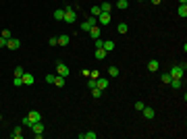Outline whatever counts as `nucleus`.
Wrapping results in <instances>:
<instances>
[{
  "mask_svg": "<svg viewBox=\"0 0 187 139\" xmlns=\"http://www.w3.org/2000/svg\"><path fill=\"white\" fill-rule=\"evenodd\" d=\"M183 73H185V64H177V66H173L171 68V77L173 79H183Z\"/></svg>",
  "mask_w": 187,
  "mask_h": 139,
  "instance_id": "f257e3e1",
  "label": "nucleus"
},
{
  "mask_svg": "<svg viewBox=\"0 0 187 139\" xmlns=\"http://www.w3.org/2000/svg\"><path fill=\"white\" fill-rule=\"evenodd\" d=\"M31 131H33V137H35V139H42V137H44V123H42V121L33 123V125H31Z\"/></svg>",
  "mask_w": 187,
  "mask_h": 139,
  "instance_id": "f03ea898",
  "label": "nucleus"
},
{
  "mask_svg": "<svg viewBox=\"0 0 187 139\" xmlns=\"http://www.w3.org/2000/svg\"><path fill=\"white\" fill-rule=\"evenodd\" d=\"M93 25H98V19H96V17H87V19L81 23V31L85 33V31H89Z\"/></svg>",
  "mask_w": 187,
  "mask_h": 139,
  "instance_id": "7ed1b4c3",
  "label": "nucleus"
},
{
  "mask_svg": "<svg viewBox=\"0 0 187 139\" xmlns=\"http://www.w3.org/2000/svg\"><path fill=\"white\" fill-rule=\"evenodd\" d=\"M62 21H67V23H75L77 21V15H75V8L73 6H67L64 8V19Z\"/></svg>",
  "mask_w": 187,
  "mask_h": 139,
  "instance_id": "20e7f679",
  "label": "nucleus"
},
{
  "mask_svg": "<svg viewBox=\"0 0 187 139\" xmlns=\"http://www.w3.org/2000/svg\"><path fill=\"white\" fill-rule=\"evenodd\" d=\"M56 75L60 77H69V66L64 62H56Z\"/></svg>",
  "mask_w": 187,
  "mask_h": 139,
  "instance_id": "39448f33",
  "label": "nucleus"
},
{
  "mask_svg": "<svg viewBox=\"0 0 187 139\" xmlns=\"http://www.w3.org/2000/svg\"><path fill=\"white\" fill-rule=\"evenodd\" d=\"M96 19H98L100 25H108V23H110V13H100Z\"/></svg>",
  "mask_w": 187,
  "mask_h": 139,
  "instance_id": "423d86ee",
  "label": "nucleus"
},
{
  "mask_svg": "<svg viewBox=\"0 0 187 139\" xmlns=\"http://www.w3.org/2000/svg\"><path fill=\"white\" fill-rule=\"evenodd\" d=\"M19 46H21V42H19L17 37H8V40H6V48H11V50H17Z\"/></svg>",
  "mask_w": 187,
  "mask_h": 139,
  "instance_id": "0eeeda50",
  "label": "nucleus"
},
{
  "mask_svg": "<svg viewBox=\"0 0 187 139\" xmlns=\"http://www.w3.org/2000/svg\"><path fill=\"white\" fill-rule=\"evenodd\" d=\"M144 119H148V121H152L154 116H156V112H154V108H150V106H144Z\"/></svg>",
  "mask_w": 187,
  "mask_h": 139,
  "instance_id": "6e6552de",
  "label": "nucleus"
},
{
  "mask_svg": "<svg viewBox=\"0 0 187 139\" xmlns=\"http://www.w3.org/2000/svg\"><path fill=\"white\" fill-rule=\"evenodd\" d=\"M27 116H29V121H31V125H33V123H38V121H42V114H40L38 110H31V112L27 114Z\"/></svg>",
  "mask_w": 187,
  "mask_h": 139,
  "instance_id": "1a4fd4ad",
  "label": "nucleus"
},
{
  "mask_svg": "<svg viewBox=\"0 0 187 139\" xmlns=\"http://www.w3.org/2000/svg\"><path fill=\"white\" fill-rule=\"evenodd\" d=\"M23 85H33V75L31 73H23Z\"/></svg>",
  "mask_w": 187,
  "mask_h": 139,
  "instance_id": "9d476101",
  "label": "nucleus"
},
{
  "mask_svg": "<svg viewBox=\"0 0 187 139\" xmlns=\"http://www.w3.org/2000/svg\"><path fill=\"white\" fill-rule=\"evenodd\" d=\"M108 83H110L108 79H102V77H98V81H96V87H100V89L104 91V89L108 87Z\"/></svg>",
  "mask_w": 187,
  "mask_h": 139,
  "instance_id": "9b49d317",
  "label": "nucleus"
},
{
  "mask_svg": "<svg viewBox=\"0 0 187 139\" xmlns=\"http://www.w3.org/2000/svg\"><path fill=\"white\" fill-rule=\"evenodd\" d=\"M93 56H96L98 60H104V58H106V50H104V48H96V52H93Z\"/></svg>",
  "mask_w": 187,
  "mask_h": 139,
  "instance_id": "f8f14e48",
  "label": "nucleus"
},
{
  "mask_svg": "<svg viewBox=\"0 0 187 139\" xmlns=\"http://www.w3.org/2000/svg\"><path fill=\"white\" fill-rule=\"evenodd\" d=\"M89 35H91L93 40H98V37H100V27H98V25H93V27L89 29Z\"/></svg>",
  "mask_w": 187,
  "mask_h": 139,
  "instance_id": "ddd939ff",
  "label": "nucleus"
},
{
  "mask_svg": "<svg viewBox=\"0 0 187 139\" xmlns=\"http://www.w3.org/2000/svg\"><path fill=\"white\" fill-rule=\"evenodd\" d=\"M11 137H13V139H21V137H23V129H21V127H17V129H13V133H11Z\"/></svg>",
  "mask_w": 187,
  "mask_h": 139,
  "instance_id": "4468645a",
  "label": "nucleus"
},
{
  "mask_svg": "<svg viewBox=\"0 0 187 139\" xmlns=\"http://www.w3.org/2000/svg\"><path fill=\"white\" fill-rule=\"evenodd\" d=\"M64 83H67V77H60V75H56V79H54V85H56V87H62Z\"/></svg>",
  "mask_w": 187,
  "mask_h": 139,
  "instance_id": "2eb2a0df",
  "label": "nucleus"
},
{
  "mask_svg": "<svg viewBox=\"0 0 187 139\" xmlns=\"http://www.w3.org/2000/svg\"><path fill=\"white\" fill-rule=\"evenodd\" d=\"M129 6V0H116V8H121V11H125Z\"/></svg>",
  "mask_w": 187,
  "mask_h": 139,
  "instance_id": "dca6fc26",
  "label": "nucleus"
},
{
  "mask_svg": "<svg viewBox=\"0 0 187 139\" xmlns=\"http://www.w3.org/2000/svg\"><path fill=\"white\" fill-rule=\"evenodd\" d=\"M177 13H179V17H187V4H179Z\"/></svg>",
  "mask_w": 187,
  "mask_h": 139,
  "instance_id": "f3484780",
  "label": "nucleus"
},
{
  "mask_svg": "<svg viewBox=\"0 0 187 139\" xmlns=\"http://www.w3.org/2000/svg\"><path fill=\"white\" fill-rule=\"evenodd\" d=\"M54 19H56V21H62V19H64V8L54 11Z\"/></svg>",
  "mask_w": 187,
  "mask_h": 139,
  "instance_id": "a211bd4d",
  "label": "nucleus"
},
{
  "mask_svg": "<svg viewBox=\"0 0 187 139\" xmlns=\"http://www.w3.org/2000/svg\"><path fill=\"white\" fill-rule=\"evenodd\" d=\"M171 87H175V89H179L181 85H183V79H171V83H169Z\"/></svg>",
  "mask_w": 187,
  "mask_h": 139,
  "instance_id": "6ab92c4d",
  "label": "nucleus"
},
{
  "mask_svg": "<svg viewBox=\"0 0 187 139\" xmlns=\"http://www.w3.org/2000/svg\"><path fill=\"white\" fill-rule=\"evenodd\" d=\"M116 31H119V33H127V31H129V25H127V23H119Z\"/></svg>",
  "mask_w": 187,
  "mask_h": 139,
  "instance_id": "aec40b11",
  "label": "nucleus"
},
{
  "mask_svg": "<svg viewBox=\"0 0 187 139\" xmlns=\"http://www.w3.org/2000/svg\"><path fill=\"white\" fill-rule=\"evenodd\" d=\"M104 50L108 52V50H114V42L112 40H104Z\"/></svg>",
  "mask_w": 187,
  "mask_h": 139,
  "instance_id": "412c9836",
  "label": "nucleus"
},
{
  "mask_svg": "<svg viewBox=\"0 0 187 139\" xmlns=\"http://www.w3.org/2000/svg\"><path fill=\"white\" fill-rule=\"evenodd\" d=\"M158 66H160V64H158V60H150V62H148V68H150L152 73H154V71H158Z\"/></svg>",
  "mask_w": 187,
  "mask_h": 139,
  "instance_id": "4be33fe9",
  "label": "nucleus"
},
{
  "mask_svg": "<svg viewBox=\"0 0 187 139\" xmlns=\"http://www.w3.org/2000/svg\"><path fill=\"white\" fill-rule=\"evenodd\" d=\"M100 8H102V13H110V11H112V4H110V2H102Z\"/></svg>",
  "mask_w": 187,
  "mask_h": 139,
  "instance_id": "5701e85b",
  "label": "nucleus"
},
{
  "mask_svg": "<svg viewBox=\"0 0 187 139\" xmlns=\"http://www.w3.org/2000/svg\"><path fill=\"white\" fill-rule=\"evenodd\" d=\"M69 44V35L64 33V35H58V46H67Z\"/></svg>",
  "mask_w": 187,
  "mask_h": 139,
  "instance_id": "b1692460",
  "label": "nucleus"
},
{
  "mask_svg": "<svg viewBox=\"0 0 187 139\" xmlns=\"http://www.w3.org/2000/svg\"><path fill=\"white\" fill-rule=\"evenodd\" d=\"M108 75L110 77H119V66H110L108 68Z\"/></svg>",
  "mask_w": 187,
  "mask_h": 139,
  "instance_id": "393cba45",
  "label": "nucleus"
},
{
  "mask_svg": "<svg viewBox=\"0 0 187 139\" xmlns=\"http://www.w3.org/2000/svg\"><path fill=\"white\" fill-rule=\"evenodd\" d=\"M100 13H102V8H100L98 4H96V6H91V17H98Z\"/></svg>",
  "mask_w": 187,
  "mask_h": 139,
  "instance_id": "a878e982",
  "label": "nucleus"
},
{
  "mask_svg": "<svg viewBox=\"0 0 187 139\" xmlns=\"http://www.w3.org/2000/svg\"><path fill=\"white\" fill-rule=\"evenodd\" d=\"M91 96H93V98H100V96H102V89H100V87H93V89H91Z\"/></svg>",
  "mask_w": 187,
  "mask_h": 139,
  "instance_id": "bb28decb",
  "label": "nucleus"
},
{
  "mask_svg": "<svg viewBox=\"0 0 187 139\" xmlns=\"http://www.w3.org/2000/svg\"><path fill=\"white\" fill-rule=\"evenodd\" d=\"M98 135L93 133V131H87V133H83V139H96Z\"/></svg>",
  "mask_w": 187,
  "mask_h": 139,
  "instance_id": "cd10ccee",
  "label": "nucleus"
},
{
  "mask_svg": "<svg viewBox=\"0 0 187 139\" xmlns=\"http://www.w3.org/2000/svg\"><path fill=\"white\" fill-rule=\"evenodd\" d=\"M54 79H56V75H52V73L46 75V83H52V85H54Z\"/></svg>",
  "mask_w": 187,
  "mask_h": 139,
  "instance_id": "c85d7f7f",
  "label": "nucleus"
},
{
  "mask_svg": "<svg viewBox=\"0 0 187 139\" xmlns=\"http://www.w3.org/2000/svg\"><path fill=\"white\" fill-rule=\"evenodd\" d=\"M0 35H2L4 40H8V37H13V31H11V29H4V31L0 33Z\"/></svg>",
  "mask_w": 187,
  "mask_h": 139,
  "instance_id": "c756f323",
  "label": "nucleus"
},
{
  "mask_svg": "<svg viewBox=\"0 0 187 139\" xmlns=\"http://www.w3.org/2000/svg\"><path fill=\"white\" fill-rule=\"evenodd\" d=\"M23 73H25V71H23V66H17L15 68V77H23Z\"/></svg>",
  "mask_w": 187,
  "mask_h": 139,
  "instance_id": "7c9ffc66",
  "label": "nucleus"
},
{
  "mask_svg": "<svg viewBox=\"0 0 187 139\" xmlns=\"http://www.w3.org/2000/svg\"><path fill=\"white\" fill-rule=\"evenodd\" d=\"M21 125H23V127H31V121H29V116H23Z\"/></svg>",
  "mask_w": 187,
  "mask_h": 139,
  "instance_id": "2f4dec72",
  "label": "nucleus"
},
{
  "mask_svg": "<svg viewBox=\"0 0 187 139\" xmlns=\"http://www.w3.org/2000/svg\"><path fill=\"white\" fill-rule=\"evenodd\" d=\"M160 79H162V83H171V79H173V77H171L169 73H164V75H162Z\"/></svg>",
  "mask_w": 187,
  "mask_h": 139,
  "instance_id": "473e14b6",
  "label": "nucleus"
},
{
  "mask_svg": "<svg viewBox=\"0 0 187 139\" xmlns=\"http://www.w3.org/2000/svg\"><path fill=\"white\" fill-rule=\"evenodd\" d=\"M96 81H98V79H91V77H89V79H87V87L93 89V87H96Z\"/></svg>",
  "mask_w": 187,
  "mask_h": 139,
  "instance_id": "72a5a7b5",
  "label": "nucleus"
},
{
  "mask_svg": "<svg viewBox=\"0 0 187 139\" xmlns=\"http://www.w3.org/2000/svg\"><path fill=\"white\" fill-rule=\"evenodd\" d=\"M13 85H15V87H21V85H23V79H21V77H15Z\"/></svg>",
  "mask_w": 187,
  "mask_h": 139,
  "instance_id": "f704fd0d",
  "label": "nucleus"
},
{
  "mask_svg": "<svg viewBox=\"0 0 187 139\" xmlns=\"http://www.w3.org/2000/svg\"><path fill=\"white\" fill-rule=\"evenodd\" d=\"M96 48H104V40H102V37L96 40Z\"/></svg>",
  "mask_w": 187,
  "mask_h": 139,
  "instance_id": "c9c22d12",
  "label": "nucleus"
},
{
  "mask_svg": "<svg viewBox=\"0 0 187 139\" xmlns=\"http://www.w3.org/2000/svg\"><path fill=\"white\" fill-rule=\"evenodd\" d=\"M144 106H146V104H144V102H135V108H137V110H139V112H142V110H144Z\"/></svg>",
  "mask_w": 187,
  "mask_h": 139,
  "instance_id": "e433bc0d",
  "label": "nucleus"
},
{
  "mask_svg": "<svg viewBox=\"0 0 187 139\" xmlns=\"http://www.w3.org/2000/svg\"><path fill=\"white\" fill-rule=\"evenodd\" d=\"M89 77H91V79H98L100 73H98V71H89Z\"/></svg>",
  "mask_w": 187,
  "mask_h": 139,
  "instance_id": "4c0bfd02",
  "label": "nucleus"
},
{
  "mask_svg": "<svg viewBox=\"0 0 187 139\" xmlns=\"http://www.w3.org/2000/svg\"><path fill=\"white\" fill-rule=\"evenodd\" d=\"M0 48H6V40L2 35H0Z\"/></svg>",
  "mask_w": 187,
  "mask_h": 139,
  "instance_id": "58836bf2",
  "label": "nucleus"
},
{
  "mask_svg": "<svg viewBox=\"0 0 187 139\" xmlns=\"http://www.w3.org/2000/svg\"><path fill=\"white\" fill-rule=\"evenodd\" d=\"M50 46H58V37H50Z\"/></svg>",
  "mask_w": 187,
  "mask_h": 139,
  "instance_id": "ea45409f",
  "label": "nucleus"
},
{
  "mask_svg": "<svg viewBox=\"0 0 187 139\" xmlns=\"http://www.w3.org/2000/svg\"><path fill=\"white\" fill-rule=\"evenodd\" d=\"M150 2H152V4H160V2H162V0H150Z\"/></svg>",
  "mask_w": 187,
  "mask_h": 139,
  "instance_id": "a19ab883",
  "label": "nucleus"
},
{
  "mask_svg": "<svg viewBox=\"0 0 187 139\" xmlns=\"http://www.w3.org/2000/svg\"><path fill=\"white\" fill-rule=\"evenodd\" d=\"M179 4H187V0H179Z\"/></svg>",
  "mask_w": 187,
  "mask_h": 139,
  "instance_id": "79ce46f5",
  "label": "nucleus"
},
{
  "mask_svg": "<svg viewBox=\"0 0 187 139\" xmlns=\"http://www.w3.org/2000/svg\"><path fill=\"white\" fill-rule=\"evenodd\" d=\"M137 2H146V0H137Z\"/></svg>",
  "mask_w": 187,
  "mask_h": 139,
  "instance_id": "37998d69",
  "label": "nucleus"
},
{
  "mask_svg": "<svg viewBox=\"0 0 187 139\" xmlns=\"http://www.w3.org/2000/svg\"><path fill=\"white\" fill-rule=\"evenodd\" d=\"M0 123H2V116H0Z\"/></svg>",
  "mask_w": 187,
  "mask_h": 139,
  "instance_id": "c03bdc74",
  "label": "nucleus"
}]
</instances>
